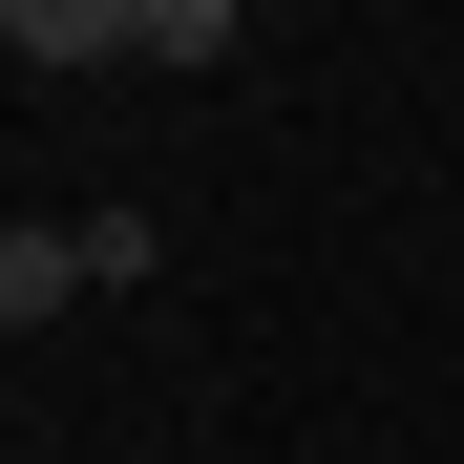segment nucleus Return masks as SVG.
I'll return each mask as SVG.
<instances>
[{
    "label": "nucleus",
    "instance_id": "obj_1",
    "mask_svg": "<svg viewBox=\"0 0 464 464\" xmlns=\"http://www.w3.org/2000/svg\"><path fill=\"white\" fill-rule=\"evenodd\" d=\"M63 295H106V254H85V211H63V232L22 211V232H0V317H22V338H43V317H63Z\"/></svg>",
    "mask_w": 464,
    "mask_h": 464
},
{
    "label": "nucleus",
    "instance_id": "obj_2",
    "mask_svg": "<svg viewBox=\"0 0 464 464\" xmlns=\"http://www.w3.org/2000/svg\"><path fill=\"white\" fill-rule=\"evenodd\" d=\"M0 63H148V0H22Z\"/></svg>",
    "mask_w": 464,
    "mask_h": 464
}]
</instances>
